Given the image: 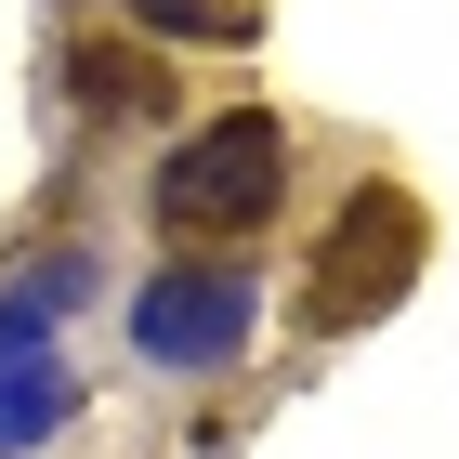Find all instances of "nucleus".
Segmentation results:
<instances>
[{"label": "nucleus", "instance_id": "nucleus-2", "mask_svg": "<svg viewBox=\"0 0 459 459\" xmlns=\"http://www.w3.org/2000/svg\"><path fill=\"white\" fill-rule=\"evenodd\" d=\"M420 249H433L420 197H407V184H368V197L328 223L316 276H302V328H368V316H394L407 276H420Z\"/></svg>", "mask_w": 459, "mask_h": 459}, {"label": "nucleus", "instance_id": "nucleus-4", "mask_svg": "<svg viewBox=\"0 0 459 459\" xmlns=\"http://www.w3.org/2000/svg\"><path fill=\"white\" fill-rule=\"evenodd\" d=\"M66 407H79V381L53 368V354H13V368H0V446H53Z\"/></svg>", "mask_w": 459, "mask_h": 459}, {"label": "nucleus", "instance_id": "nucleus-5", "mask_svg": "<svg viewBox=\"0 0 459 459\" xmlns=\"http://www.w3.org/2000/svg\"><path fill=\"white\" fill-rule=\"evenodd\" d=\"M158 39H249L263 27V0H132Z\"/></svg>", "mask_w": 459, "mask_h": 459}, {"label": "nucleus", "instance_id": "nucleus-1", "mask_svg": "<svg viewBox=\"0 0 459 459\" xmlns=\"http://www.w3.org/2000/svg\"><path fill=\"white\" fill-rule=\"evenodd\" d=\"M276 197H289V132L263 106L197 118L158 171V223H184V237H249V223H276Z\"/></svg>", "mask_w": 459, "mask_h": 459}, {"label": "nucleus", "instance_id": "nucleus-3", "mask_svg": "<svg viewBox=\"0 0 459 459\" xmlns=\"http://www.w3.org/2000/svg\"><path fill=\"white\" fill-rule=\"evenodd\" d=\"M249 328H263V289H249L237 263H171V276L132 302V342L158 354V368H223Z\"/></svg>", "mask_w": 459, "mask_h": 459}]
</instances>
